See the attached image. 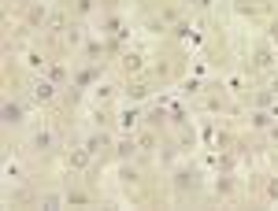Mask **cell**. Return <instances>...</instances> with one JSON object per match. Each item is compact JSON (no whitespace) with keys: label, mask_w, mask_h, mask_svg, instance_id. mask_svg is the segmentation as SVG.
Masks as SVG:
<instances>
[{"label":"cell","mask_w":278,"mask_h":211,"mask_svg":"<svg viewBox=\"0 0 278 211\" xmlns=\"http://www.w3.org/2000/svg\"><path fill=\"white\" fill-rule=\"evenodd\" d=\"M0 115H4V126H19V122H23V108H19L15 100H8L4 108H0Z\"/></svg>","instance_id":"1"},{"label":"cell","mask_w":278,"mask_h":211,"mask_svg":"<svg viewBox=\"0 0 278 211\" xmlns=\"http://www.w3.org/2000/svg\"><path fill=\"white\" fill-rule=\"evenodd\" d=\"M34 97H37V100H52V97H56V82H52V78H49V82H37V85H34Z\"/></svg>","instance_id":"2"},{"label":"cell","mask_w":278,"mask_h":211,"mask_svg":"<svg viewBox=\"0 0 278 211\" xmlns=\"http://www.w3.org/2000/svg\"><path fill=\"white\" fill-rule=\"evenodd\" d=\"M271 119H274V115H271V111H263V108H260V111H252V126H256V130H271Z\"/></svg>","instance_id":"3"},{"label":"cell","mask_w":278,"mask_h":211,"mask_svg":"<svg viewBox=\"0 0 278 211\" xmlns=\"http://www.w3.org/2000/svg\"><path fill=\"white\" fill-rule=\"evenodd\" d=\"M115 152H119V156H122V159H130V156H133V152H137V145H133V141H130V137H122V141H119V145H115Z\"/></svg>","instance_id":"4"},{"label":"cell","mask_w":278,"mask_h":211,"mask_svg":"<svg viewBox=\"0 0 278 211\" xmlns=\"http://www.w3.org/2000/svg\"><path fill=\"white\" fill-rule=\"evenodd\" d=\"M175 185H178V189H193V185H197V174H189V170H182Z\"/></svg>","instance_id":"5"},{"label":"cell","mask_w":278,"mask_h":211,"mask_svg":"<svg viewBox=\"0 0 278 211\" xmlns=\"http://www.w3.org/2000/svg\"><path fill=\"white\" fill-rule=\"evenodd\" d=\"M89 156H93V152H89V148H82V152H74V156H71V167H85V163H89Z\"/></svg>","instance_id":"6"},{"label":"cell","mask_w":278,"mask_h":211,"mask_svg":"<svg viewBox=\"0 0 278 211\" xmlns=\"http://www.w3.org/2000/svg\"><path fill=\"white\" fill-rule=\"evenodd\" d=\"M93 8H97V0H74V12L78 15H89Z\"/></svg>","instance_id":"7"},{"label":"cell","mask_w":278,"mask_h":211,"mask_svg":"<svg viewBox=\"0 0 278 211\" xmlns=\"http://www.w3.org/2000/svg\"><path fill=\"white\" fill-rule=\"evenodd\" d=\"M34 145H37V148H52V133H49V130H41V133L34 137Z\"/></svg>","instance_id":"8"},{"label":"cell","mask_w":278,"mask_h":211,"mask_svg":"<svg viewBox=\"0 0 278 211\" xmlns=\"http://www.w3.org/2000/svg\"><path fill=\"white\" fill-rule=\"evenodd\" d=\"M122 67H126V71H141V56H122Z\"/></svg>","instance_id":"9"},{"label":"cell","mask_w":278,"mask_h":211,"mask_svg":"<svg viewBox=\"0 0 278 211\" xmlns=\"http://www.w3.org/2000/svg\"><path fill=\"white\" fill-rule=\"evenodd\" d=\"M85 200H89V196H85L82 189H71V193H67V204H78V207H82Z\"/></svg>","instance_id":"10"},{"label":"cell","mask_w":278,"mask_h":211,"mask_svg":"<svg viewBox=\"0 0 278 211\" xmlns=\"http://www.w3.org/2000/svg\"><path fill=\"white\" fill-rule=\"evenodd\" d=\"M119 122H122V130H133V126H137V111H126Z\"/></svg>","instance_id":"11"},{"label":"cell","mask_w":278,"mask_h":211,"mask_svg":"<svg viewBox=\"0 0 278 211\" xmlns=\"http://www.w3.org/2000/svg\"><path fill=\"white\" fill-rule=\"evenodd\" d=\"M256 67H271V52H267V49L256 52Z\"/></svg>","instance_id":"12"},{"label":"cell","mask_w":278,"mask_h":211,"mask_svg":"<svg viewBox=\"0 0 278 211\" xmlns=\"http://www.w3.org/2000/svg\"><path fill=\"white\" fill-rule=\"evenodd\" d=\"M104 34H111V37L122 34V30H119V19H108V23H104Z\"/></svg>","instance_id":"13"},{"label":"cell","mask_w":278,"mask_h":211,"mask_svg":"<svg viewBox=\"0 0 278 211\" xmlns=\"http://www.w3.org/2000/svg\"><path fill=\"white\" fill-rule=\"evenodd\" d=\"M49 78H52V82H63L67 71H63V67H49Z\"/></svg>","instance_id":"14"},{"label":"cell","mask_w":278,"mask_h":211,"mask_svg":"<svg viewBox=\"0 0 278 211\" xmlns=\"http://www.w3.org/2000/svg\"><path fill=\"white\" fill-rule=\"evenodd\" d=\"M93 78H97V71H82L78 74V85H93Z\"/></svg>","instance_id":"15"},{"label":"cell","mask_w":278,"mask_h":211,"mask_svg":"<svg viewBox=\"0 0 278 211\" xmlns=\"http://www.w3.org/2000/svg\"><path fill=\"white\" fill-rule=\"evenodd\" d=\"M152 145H156V133H152V130L141 133V148H152Z\"/></svg>","instance_id":"16"},{"label":"cell","mask_w":278,"mask_h":211,"mask_svg":"<svg viewBox=\"0 0 278 211\" xmlns=\"http://www.w3.org/2000/svg\"><path fill=\"white\" fill-rule=\"evenodd\" d=\"M215 189H219V193H230V189H234V181H230V178H219Z\"/></svg>","instance_id":"17"},{"label":"cell","mask_w":278,"mask_h":211,"mask_svg":"<svg viewBox=\"0 0 278 211\" xmlns=\"http://www.w3.org/2000/svg\"><path fill=\"white\" fill-rule=\"evenodd\" d=\"M41 207H60V196H52V193L41 196Z\"/></svg>","instance_id":"18"},{"label":"cell","mask_w":278,"mask_h":211,"mask_svg":"<svg viewBox=\"0 0 278 211\" xmlns=\"http://www.w3.org/2000/svg\"><path fill=\"white\" fill-rule=\"evenodd\" d=\"M267 196H271V200H278V178H271V181H267Z\"/></svg>","instance_id":"19"},{"label":"cell","mask_w":278,"mask_h":211,"mask_svg":"<svg viewBox=\"0 0 278 211\" xmlns=\"http://www.w3.org/2000/svg\"><path fill=\"white\" fill-rule=\"evenodd\" d=\"M271 93H278V78H274V82H271Z\"/></svg>","instance_id":"20"},{"label":"cell","mask_w":278,"mask_h":211,"mask_svg":"<svg viewBox=\"0 0 278 211\" xmlns=\"http://www.w3.org/2000/svg\"><path fill=\"white\" fill-rule=\"evenodd\" d=\"M271 37H274V41H278V26H274V30H271Z\"/></svg>","instance_id":"21"}]
</instances>
